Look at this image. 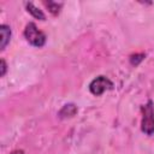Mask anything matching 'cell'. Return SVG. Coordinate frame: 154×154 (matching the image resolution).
<instances>
[{
	"label": "cell",
	"mask_w": 154,
	"mask_h": 154,
	"mask_svg": "<svg viewBox=\"0 0 154 154\" xmlns=\"http://www.w3.org/2000/svg\"><path fill=\"white\" fill-rule=\"evenodd\" d=\"M11 154H24V152L23 150H13Z\"/></svg>",
	"instance_id": "cell-10"
},
{
	"label": "cell",
	"mask_w": 154,
	"mask_h": 154,
	"mask_svg": "<svg viewBox=\"0 0 154 154\" xmlns=\"http://www.w3.org/2000/svg\"><path fill=\"white\" fill-rule=\"evenodd\" d=\"M0 49H5V47L7 46V43L10 42V37H11V29L8 25L2 24L0 25Z\"/></svg>",
	"instance_id": "cell-4"
},
{
	"label": "cell",
	"mask_w": 154,
	"mask_h": 154,
	"mask_svg": "<svg viewBox=\"0 0 154 154\" xmlns=\"http://www.w3.org/2000/svg\"><path fill=\"white\" fill-rule=\"evenodd\" d=\"M0 64H1V71H0V76L2 77V76L6 73L7 66H6V63H5V60H4V59H1V60H0Z\"/></svg>",
	"instance_id": "cell-9"
},
{
	"label": "cell",
	"mask_w": 154,
	"mask_h": 154,
	"mask_svg": "<svg viewBox=\"0 0 154 154\" xmlns=\"http://www.w3.org/2000/svg\"><path fill=\"white\" fill-rule=\"evenodd\" d=\"M46 5H47L49 12L53 13V14H58L61 6H63V4H60V2L58 4V2H54V1H48V2H46Z\"/></svg>",
	"instance_id": "cell-7"
},
{
	"label": "cell",
	"mask_w": 154,
	"mask_h": 154,
	"mask_svg": "<svg viewBox=\"0 0 154 154\" xmlns=\"http://www.w3.org/2000/svg\"><path fill=\"white\" fill-rule=\"evenodd\" d=\"M25 6H26V10H28V12L29 13H31L35 18H37V19H41V20H45V14L42 13V11L41 10H38L36 6H34V4L32 2H26L25 4Z\"/></svg>",
	"instance_id": "cell-6"
},
{
	"label": "cell",
	"mask_w": 154,
	"mask_h": 154,
	"mask_svg": "<svg viewBox=\"0 0 154 154\" xmlns=\"http://www.w3.org/2000/svg\"><path fill=\"white\" fill-rule=\"evenodd\" d=\"M144 58V54H134L130 57V63L132 65H138Z\"/></svg>",
	"instance_id": "cell-8"
},
{
	"label": "cell",
	"mask_w": 154,
	"mask_h": 154,
	"mask_svg": "<svg viewBox=\"0 0 154 154\" xmlns=\"http://www.w3.org/2000/svg\"><path fill=\"white\" fill-rule=\"evenodd\" d=\"M113 88V83L105 76H99L95 79L91 81V83L89 84V89L91 91V94L99 96L101 95L103 91L109 90Z\"/></svg>",
	"instance_id": "cell-3"
},
{
	"label": "cell",
	"mask_w": 154,
	"mask_h": 154,
	"mask_svg": "<svg viewBox=\"0 0 154 154\" xmlns=\"http://www.w3.org/2000/svg\"><path fill=\"white\" fill-rule=\"evenodd\" d=\"M77 113V106L75 103H66L61 107L58 116L60 118H71Z\"/></svg>",
	"instance_id": "cell-5"
},
{
	"label": "cell",
	"mask_w": 154,
	"mask_h": 154,
	"mask_svg": "<svg viewBox=\"0 0 154 154\" xmlns=\"http://www.w3.org/2000/svg\"><path fill=\"white\" fill-rule=\"evenodd\" d=\"M24 36L26 41L35 47H42L46 42V35L41 30H38L34 23L26 24L24 30Z\"/></svg>",
	"instance_id": "cell-1"
},
{
	"label": "cell",
	"mask_w": 154,
	"mask_h": 154,
	"mask_svg": "<svg viewBox=\"0 0 154 154\" xmlns=\"http://www.w3.org/2000/svg\"><path fill=\"white\" fill-rule=\"evenodd\" d=\"M142 125L141 129L146 135H153L154 134V108L153 102L148 101L147 105L142 107Z\"/></svg>",
	"instance_id": "cell-2"
}]
</instances>
